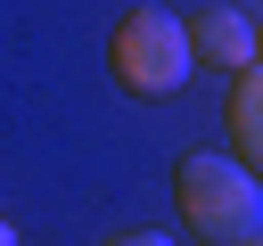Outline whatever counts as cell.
I'll return each mask as SVG.
<instances>
[{
	"label": "cell",
	"instance_id": "1",
	"mask_svg": "<svg viewBox=\"0 0 263 246\" xmlns=\"http://www.w3.org/2000/svg\"><path fill=\"white\" fill-rule=\"evenodd\" d=\"M173 205H181L189 238H205V246L263 238V180L238 156H181L173 164Z\"/></svg>",
	"mask_w": 263,
	"mask_h": 246
},
{
	"label": "cell",
	"instance_id": "2",
	"mask_svg": "<svg viewBox=\"0 0 263 246\" xmlns=\"http://www.w3.org/2000/svg\"><path fill=\"white\" fill-rule=\"evenodd\" d=\"M107 66H115L123 98H173V90L197 74V49H189V25H181L164 0H140V8H123V25L107 33Z\"/></svg>",
	"mask_w": 263,
	"mask_h": 246
},
{
	"label": "cell",
	"instance_id": "3",
	"mask_svg": "<svg viewBox=\"0 0 263 246\" xmlns=\"http://www.w3.org/2000/svg\"><path fill=\"white\" fill-rule=\"evenodd\" d=\"M189 49H197V66L247 74V66H255V16H247V8H230V0H214V8H197V16H189Z\"/></svg>",
	"mask_w": 263,
	"mask_h": 246
},
{
	"label": "cell",
	"instance_id": "4",
	"mask_svg": "<svg viewBox=\"0 0 263 246\" xmlns=\"http://www.w3.org/2000/svg\"><path fill=\"white\" fill-rule=\"evenodd\" d=\"M222 123H230V156L263 180V66L230 74V107H222Z\"/></svg>",
	"mask_w": 263,
	"mask_h": 246
},
{
	"label": "cell",
	"instance_id": "5",
	"mask_svg": "<svg viewBox=\"0 0 263 246\" xmlns=\"http://www.w3.org/2000/svg\"><path fill=\"white\" fill-rule=\"evenodd\" d=\"M99 246H173L164 230H123V238H99Z\"/></svg>",
	"mask_w": 263,
	"mask_h": 246
},
{
	"label": "cell",
	"instance_id": "6",
	"mask_svg": "<svg viewBox=\"0 0 263 246\" xmlns=\"http://www.w3.org/2000/svg\"><path fill=\"white\" fill-rule=\"evenodd\" d=\"M255 66H263V25H255Z\"/></svg>",
	"mask_w": 263,
	"mask_h": 246
},
{
	"label": "cell",
	"instance_id": "7",
	"mask_svg": "<svg viewBox=\"0 0 263 246\" xmlns=\"http://www.w3.org/2000/svg\"><path fill=\"white\" fill-rule=\"evenodd\" d=\"M0 246H16V230H8V221H0Z\"/></svg>",
	"mask_w": 263,
	"mask_h": 246
},
{
	"label": "cell",
	"instance_id": "8",
	"mask_svg": "<svg viewBox=\"0 0 263 246\" xmlns=\"http://www.w3.org/2000/svg\"><path fill=\"white\" fill-rule=\"evenodd\" d=\"M247 246H263V238H247Z\"/></svg>",
	"mask_w": 263,
	"mask_h": 246
}]
</instances>
